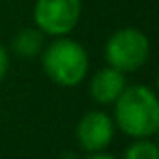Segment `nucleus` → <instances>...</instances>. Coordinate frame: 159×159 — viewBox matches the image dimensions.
<instances>
[{"mask_svg":"<svg viewBox=\"0 0 159 159\" xmlns=\"http://www.w3.org/2000/svg\"><path fill=\"white\" fill-rule=\"evenodd\" d=\"M114 105V125L127 137L152 139L159 131V101L146 84H131L120 94Z\"/></svg>","mask_w":159,"mask_h":159,"instance_id":"obj_1","label":"nucleus"},{"mask_svg":"<svg viewBox=\"0 0 159 159\" xmlns=\"http://www.w3.org/2000/svg\"><path fill=\"white\" fill-rule=\"evenodd\" d=\"M39 56L45 75L62 88L79 86L90 69V58L84 45L69 36L54 38V41L45 45Z\"/></svg>","mask_w":159,"mask_h":159,"instance_id":"obj_2","label":"nucleus"},{"mask_svg":"<svg viewBox=\"0 0 159 159\" xmlns=\"http://www.w3.org/2000/svg\"><path fill=\"white\" fill-rule=\"evenodd\" d=\"M148 36L133 26L116 30L105 43V60L111 67L122 73H133L140 69L150 58Z\"/></svg>","mask_w":159,"mask_h":159,"instance_id":"obj_3","label":"nucleus"},{"mask_svg":"<svg viewBox=\"0 0 159 159\" xmlns=\"http://www.w3.org/2000/svg\"><path fill=\"white\" fill-rule=\"evenodd\" d=\"M83 15V0H36L34 26L45 36H69Z\"/></svg>","mask_w":159,"mask_h":159,"instance_id":"obj_4","label":"nucleus"},{"mask_svg":"<svg viewBox=\"0 0 159 159\" xmlns=\"http://www.w3.org/2000/svg\"><path fill=\"white\" fill-rule=\"evenodd\" d=\"M116 125L112 122V116H109L103 111H90L86 112L77 124V142L79 148L86 153H98L105 152L111 142L114 140Z\"/></svg>","mask_w":159,"mask_h":159,"instance_id":"obj_5","label":"nucleus"},{"mask_svg":"<svg viewBox=\"0 0 159 159\" xmlns=\"http://www.w3.org/2000/svg\"><path fill=\"white\" fill-rule=\"evenodd\" d=\"M125 73L107 66L94 73L90 79V96L98 105H112L125 90Z\"/></svg>","mask_w":159,"mask_h":159,"instance_id":"obj_6","label":"nucleus"},{"mask_svg":"<svg viewBox=\"0 0 159 159\" xmlns=\"http://www.w3.org/2000/svg\"><path fill=\"white\" fill-rule=\"evenodd\" d=\"M45 49V34L39 32L36 26H28V28H21L11 41V51L25 60H32L36 56L41 54V51Z\"/></svg>","mask_w":159,"mask_h":159,"instance_id":"obj_7","label":"nucleus"},{"mask_svg":"<svg viewBox=\"0 0 159 159\" xmlns=\"http://www.w3.org/2000/svg\"><path fill=\"white\" fill-rule=\"evenodd\" d=\"M122 159H159V146L152 139H135L125 148Z\"/></svg>","mask_w":159,"mask_h":159,"instance_id":"obj_8","label":"nucleus"},{"mask_svg":"<svg viewBox=\"0 0 159 159\" xmlns=\"http://www.w3.org/2000/svg\"><path fill=\"white\" fill-rule=\"evenodd\" d=\"M8 69H10V54H8L6 47L0 45V83H2L4 77L8 75Z\"/></svg>","mask_w":159,"mask_h":159,"instance_id":"obj_9","label":"nucleus"},{"mask_svg":"<svg viewBox=\"0 0 159 159\" xmlns=\"http://www.w3.org/2000/svg\"><path fill=\"white\" fill-rule=\"evenodd\" d=\"M84 159H116V157L107 153V152H98V153H88Z\"/></svg>","mask_w":159,"mask_h":159,"instance_id":"obj_10","label":"nucleus"}]
</instances>
